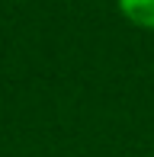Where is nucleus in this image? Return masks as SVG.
Instances as JSON below:
<instances>
[{
	"instance_id": "f257e3e1",
	"label": "nucleus",
	"mask_w": 154,
	"mask_h": 157,
	"mask_svg": "<svg viewBox=\"0 0 154 157\" xmlns=\"http://www.w3.org/2000/svg\"><path fill=\"white\" fill-rule=\"evenodd\" d=\"M116 10L135 29L154 32V0H116Z\"/></svg>"
}]
</instances>
